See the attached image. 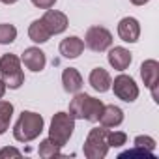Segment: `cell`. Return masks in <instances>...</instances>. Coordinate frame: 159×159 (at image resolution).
Returning <instances> with one entry per match:
<instances>
[{
  "instance_id": "obj_1",
  "label": "cell",
  "mask_w": 159,
  "mask_h": 159,
  "mask_svg": "<svg viewBox=\"0 0 159 159\" xmlns=\"http://www.w3.org/2000/svg\"><path fill=\"white\" fill-rule=\"evenodd\" d=\"M101 111H103V103L88 94H83V92H77L75 98L69 101V114L75 120L98 122Z\"/></svg>"
},
{
  "instance_id": "obj_2",
  "label": "cell",
  "mask_w": 159,
  "mask_h": 159,
  "mask_svg": "<svg viewBox=\"0 0 159 159\" xmlns=\"http://www.w3.org/2000/svg\"><path fill=\"white\" fill-rule=\"evenodd\" d=\"M43 131V116L32 111H23L13 125V137L19 142H30Z\"/></svg>"
},
{
  "instance_id": "obj_3",
  "label": "cell",
  "mask_w": 159,
  "mask_h": 159,
  "mask_svg": "<svg viewBox=\"0 0 159 159\" xmlns=\"http://www.w3.org/2000/svg\"><path fill=\"white\" fill-rule=\"evenodd\" d=\"M0 81L6 88L17 90L25 83V73L21 69V58L15 54H2L0 56Z\"/></svg>"
},
{
  "instance_id": "obj_4",
  "label": "cell",
  "mask_w": 159,
  "mask_h": 159,
  "mask_svg": "<svg viewBox=\"0 0 159 159\" xmlns=\"http://www.w3.org/2000/svg\"><path fill=\"white\" fill-rule=\"evenodd\" d=\"M107 133H109V127H103V125L90 129V133L84 140V146H83V152L88 159H103L109 153Z\"/></svg>"
},
{
  "instance_id": "obj_5",
  "label": "cell",
  "mask_w": 159,
  "mask_h": 159,
  "mask_svg": "<svg viewBox=\"0 0 159 159\" xmlns=\"http://www.w3.org/2000/svg\"><path fill=\"white\" fill-rule=\"evenodd\" d=\"M73 129H75V118L69 112H56L51 120L49 137L60 146H66L69 137L73 135Z\"/></svg>"
},
{
  "instance_id": "obj_6",
  "label": "cell",
  "mask_w": 159,
  "mask_h": 159,
  "mask_svg": "<svg viewBox=\"0 0 159 159\" xmlns=\"http://www.w3.org/2000/svg\"><path fill=\"white\" fill-rule=\"evenodd\" d=\"M84 45L94 52H103L112 45V34L103 26H90L84 36Z\"/></svg>"
},
{
  "instance_id": "obj_7",
  "label": "cell",
  "mask_w": 159,
  "mask_h": 159,
  "mask_svg": "<svg viewBox=\"0 0 159 159\" xmlns=\"http://www.w3.org/2000/svg\"><path fill=\"white\" fill-rule=\"evenodd\" d=\"M112 90H114V96L125 103H133L137 98H139V86L135 83V79L122 73L114 79V83H111Z\"/></svg>"
},
{
  "instance_id": "obj_8",
  "label": "cell",
  "mask_w": 159,
  "mask_h": 159,
  "mask_svg": "<svg viewBox=\"0 0 159 159\" xmlns=\"http://www.w3.org/2000/svg\"><path fill=\"white\" fill-rule=\"evenodd\" d=\"M140 77L144 81V86L152 90V96L157 99V83H159V62L157 60H144L140 66Z\"/></svg>"
},
{
  "instance_id": "obj_9",
  "label": "cell",
  "mask_w": 159,
  "mask_h": 159,
  "mask_svg": "<svg viewBox=\"0 0 159 159\" xmlns=\"http://www.w3.org/2000/svg\"><path fill=\"white\" fill-rule=\"evenodd\" d=\"M41 21H43V25L47 26V30L51 32V36H52V34H62V32H66V28H67V25H69L66 13L56 11V10H51V8L45 11V15L41 17Z\"/></svg>"
},
{
  "instance_id": "obj_10",
  "label": "cell",
  "mask_w": 159,
  "mask_h": 159,
  "mask_svg": "<svg viewBox=\"0 0 159 159\" xmlns=\"http://www.w3.org/2000/svg\"><path fill=\"white\" fill-rule=\"evenodd\" d=\"M118 36L125 43H135L140 38V25L135 17H124L118 23Z\"/></svg>"
},
{
  "instance_id": "obj_11",
  "label": "cell",
  "mask_w": 159,
  "mask_h": 159,
  "mask_svg": "<svg viewBox=\"0 0 159 159\" xmlns=\"http://www.w3.org/2000/svg\"><path fill=\"white\" fill-rule=\"evenodd\" d=\"M21 62L30 69V71H41L45 69V64H47V58H45V52L38 47H28L25 49L23 56H21Z\"/></svg>"
},
{
  "instance_id": "obj_12",
  "label": "cell",
  "mask_w": 159,
  "mask_h": 159,
  "mask_svg": "<svg viewBox=\"0 0 159 159\" xmlns=\"http://www.w3.org/2000/svg\"><path fill=\"white\" fill-rule=\"evenodd\" d=\"M103 127H118L124 122V111L116 105H103V111L98 120Z\"/></svg>"
},
{
  "instance_id": "obj_13",
  "label": "cell",
  "mask_w": 159,
  "mask_h": 159,
  "mask_svg": "<svg viewBox=\"0 0 159 159\" xmlns=\"http://www.w3.org/2000/svg\"><path fill=\"white\" fill-rule=\"evenodd\" d=\"M60 54L64 58H77V56H81L83 51H84V41L81 38H77V36H69L66 39L60 41Z\"/></svg>"
},
{
  "instance_id": "obj_14",
  "label": "cell",
  "mask_w": 159,
  "mask_h": 159,
  "mask_svg": "<svg viewBox=\"0 0 159 159\" xmlns=\"http://www.w3.org/2000/svg\"><path fill=\"white\" fill-rule=\"evenodd\" d=\"M107 60H109V64H111L114 69L124 71V69H127V67H129V64H131L133 56H131V52H129L127 49H124V47H114V49H111V51H109Z\"/></svg>"
},
{
  "instance_id": "obj_15",
  "label": "cell",
  "mask_w": 159,
  "mask_h": 159,
  "mask_svg": "<svg viewBox=\"0 0 159 159\" xmlns=\"http://www.w3.org/2000/svg\"><path fill=\"white\" fill-rule=\"evenodd\" d=\"M62 84H64V90L67 94L81 92V88H83V75L79 73L75 67H67L62 73Z\"/></svg>"
},
{
  "instance_id": "obj_16",
  "label": "cell",
  "mask_w": 159,
  "mask_h": 159,
  "mask_svg": "<svg viewBox=\"0 0 159 159\" xmlns=\"http://www.w3.org/2000/svg\"><path fill=\"white\" fill-rule=\"evenodd\" d=\"M88 81H90V86H92L96 92H101V94H103V92H107V90L111 88L112 79H111V75H109L107 69H103V67H96V69L90 71Z\"/></svg>"
},
{
  "instance_id": "obj_17",
  "label": "cell",
  "mask_w": 159,
  "mask_h": 159,
  "mask_svg": "<svg viewBox=\"0 0 159 159\" xmlns=\"http://www.w3.org/2000/svg\"><path fill=\"white\" fill-rule=\"evenodd\" d=\"M28 38H30L34 43H45V41H49L51 32L47 30V26L43 25V21L38 19V21H34V23L28 26Z\"/></svg>"
},
{
  "instance_id": "obj_18",
  "label": "cell",
  "mask_w": 159,
  "mask_h": 159,
  "mask_svg": "<svg viewBox=\"0 0 159 159\" xmlns=\"http://www.w3.org/2000/svg\"><path fill=\"white\" fill-rule=\"evenodd\" d=\"M62 146L58 144V142H54L51 137L49 139H45V140H41L39 142V148H38V152H39V155L43 157V159H52V157H60L62 155Z\"/></svg>"
},
{
  "instance_id": "obj_19",
  "label": "cell",
  "mask_w": 159,
  "mask_h": 159,
  "mask_svg": "<svg viewBox=\"0 0 159 159\" xmlns=\"http://www.w3.org/2000/svg\"><path fill=\"white\" fill-rule=\"evenodd\" d=\"M11 116H13V105L10 101H2V99H0V135L10 129Z\"/></svg>"
},
{
  "instance_id": "obj_20",
  "label": "cell",
  "mask_w": 159,
  "mask_h": 159,
  "mask_svg": "<svg viewBox=\"0 0 159 159\" xmlns=\"http://www.w3.org/2000/svg\"><path fill=\"white\" fill-rule=\"evenodd\" d=\"M15 38H17V28L13 25L8 23L0 25V45H10L15 41Z\"/></svg>"
},
{
  "instance_id": "obj_21",
  "label": "cell",
  "mask_w": 159,
  "mask_h": 159,
  "mask_svg": "<svg viewBox=\"0 0 159 159\" xmlns=\"http://www.w3.org/2000/svg\"><path fill=\"white\" fill-rule=\"evenodd\" d=\"M107 142H109V148H120L127 142V135L124 131H111L107 133Z\"/></svg>"
},
{
  "instance_id": "obj_22",
  "label": "cell",
  "mask_w": 159,
  "mask_h": 159,
  "mask_svg": "<svg viewBox=\"0 0 159 159\" xmlns=\"http://www.w3.org/2000/svg\"><path fill=\"white\" fill-rule=\"evenodd\" d=\"M137 148H142V150H148V152H153L155 150V140L152 139V137H148V135H139V137H135V142H133Z\"/></svg>"
},
{
  "instance_id": "obj_23",
  "label": "cell",
  "mask_w": 159,
  "mask_h": 159,
  "mask_svg": "<svg viewBox=\"0 0 159 159\" xmlns=\"http://www.w3.org/2000/svg\"><path fill=\"white\" fill-rule=\"evenodd\" d=\"M131 155H140V157H148V159H153L155 155H153V152H148V150H142V148H133V150H127V152H124L120 157H131Z\"/></svg>"
},
{
  "instance_id": "obj_24",
  "label": "cell",
  "mask_w": 159,
  "mask_h": 159,
  "mask_svg": "<svg viewBox=\"0 0 159 159\" xmlns=\"http://www.w3.org/2000/svg\"><path fill=\"white\" fill-rule=\"evenodd\" d=\"M4 157H21V152L17 148H2L0 150V159H4Z\"/></svg>"
},
{
  "instance_id": "obj_25",
  "label": "cell",
  "mask_w": 159,
  "mask_h": 159,
  "mask_svg": "<svg viewBox=\"0 0 159 159\" xmlns=\"http://www.w3.org/2000/svg\"><path fill=\"white\" fill-rule=\"evenodd\" d=\"M32 4L36 8H41V10H49L56 4V0H32Z\"/></svg>"
},
{
  "instance_id": "obj_26",
  "label": "cell",
  "mask_w": 159,
  "mask_h": 159,
  "mask_svg": "<svg viewBox=\"0 0 159 159\" xmlns=\"http://www.w3.org/2000/svg\"><path fill=\"white\" fill-rule=\"evenodd\" d=\"M131 4H135V6H144V4H148L150 0H129Z\"/></svg>"
},
{
  "instance_id": "obj_27",
  "label": "cell",
  "mask_w": 159,
  "mask_h": 159,
  "mask_svg": "<svg viewBox=\"0 0 159 159\" xmlns=\"http://www.w3.org/2000/svg\"><path fill=\"white\" fill-rule=\"evenodd\" d=\"M4 94H6V84H4L2 81H0V99L4 98Z\"/></svg>"
},
{
  "instance_id": "obj_28",
  "label": "cell",
  "mask_w": 159,
  "mask_h": 159,
  "mask_svg": "<svg viewBox=\"0 0 159 159\" xmlns=\"http://www.w3.org/2000/svg\"><path fill=\"white\" fill-rule=\"evenodd\" d=\"M0 2H2V4H8V6H10V4H15L17 0H0Z\"/></svg>"
}]
</instances>
